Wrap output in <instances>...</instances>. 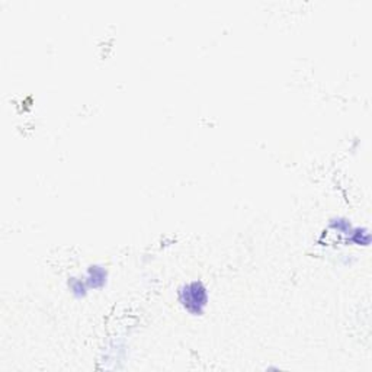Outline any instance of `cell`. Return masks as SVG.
<instances>
[{
    "label": "cell",
    "instance_id": "obj_1",
    "mask_svg": "<svg viewBox=\"0 0 372 372\" xmlns=\"http://www.w3.org/2000/svg\"><path fill=\"white\" fill-rule=\"evenodd\" d=\"M180 301L183 306L192 313H201L206 304V294L205 288L201 283H192L185 285L180 291Z\"/></svg>",
    "mask_w": 372,
    "mask_h": 372
}]
</instances>
